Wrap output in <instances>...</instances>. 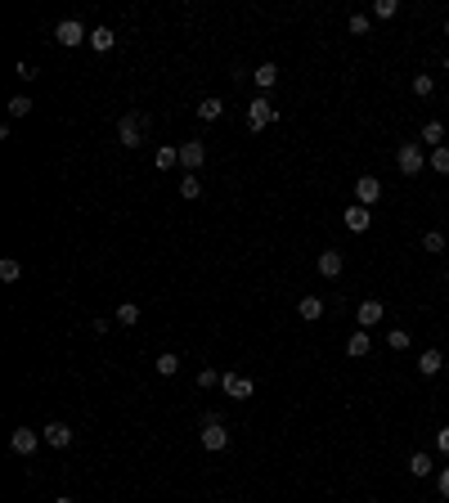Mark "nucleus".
Listing matches in <instances>:
<instances>
[{
    "label": "nucleus",
    "mask_w": 449,
    "mask_h": 503,
    "mask_svg": "<svg viewBox=\"0 0 449 503\" xmlns=\"http://www.w3.org/2000/svg\"><path fill=\"white\" fill-rule=\"evenodd\" d=\"M422 140L441 149V140H445V126H441V121H427V126H422Z\"/></svg>",
    "instance_id": "nucleus-31"
},
{
    "label": "nucleus",
    "mask_w": 449,
    "mask_h": 503,
    "mask_svg": "<svg viewBox=\"0 0 449 503\" xmlns=\"http://www.w3.org/2000/svg\"><path fill=\"white\" fill-rule=\"evenodd\" d=\"M180 193H185V198H202V180L193 176V171H185V180H180Z\"/></svg>",
    "instance_id": "nucleus-26"
},
{
    "label": "nucleus",
    "mask_w": 449,
    "mask_h": 503,
    "mask_svg": "<svg viewBox=\"0 0 449 503\" xmlns=\"http://www.w3.org/2000/svg\"><path fill=\"white\" fill-rule=\"evenodd\" d=\"M221 377H225V373H216L211 364H207V369H198V387H202V391H211V387H221Z\"/></svg>",
    "instance_id": "nucleus-29"
},
{
    "label": "nucleus",
    "mask_w": 449,
    "mask_h": 503,
    "mask_svg": "<svg viewBox=\"0 0 449 503\" xmlns=\"http://www.w3.org/2000/svg\"><path fill=\"white\" fill-rule=\"evenodd\" d=\"M427 162H431V171H436V176H449V144H441V149H431V157H427Z\"/></svg>",
    "instance_id": "nucleus-22"
},
{
    "label": "nucleus",
    "mask_w": 449,
    "mask_h": 503,
    "mask_svg": "<svg viewBox=\"0 0 449 503\" xmlns=\"http://www.w3.org/2000/svg\"><path fill=\"white\" fill-rule=\"evenodd\" d=\"M436 490H441V499H449V468L436 472Z\"/></svg>",
    "instance_id": "nucleus-35"
},
{
    "label": "nucleus",
    "mask_w": 449,
    "mask_h": 503,
    "mask_svg": "<svg viewBox=\"0 0 449 503\" xmlns=\"http://www.w3.org/2000/svg\"><path fill=\"white\" fill-rule=\"evenodd\" d=\"M252 81H257L261 90H274V85H278V63H261L257 72H252Z\"/></svg>",
    "instance_id": "nucleus-19"
},
{
    "label": "nucleus",
    "mask_w": 449,
    "mask_h": 503,
    "mask_svg": "<svg viewBox=\"0 0 449 503\" xmlns=\"http://www.w3.org/2000/svg\"><path fill=\"white\" fill-rule=\"evenodd\" d=\"M32 113V99L27 95H14V99H9V117H27Z\"/></svg>",
    "instance_id": "nucleus-32"
},
{
    "label": "nucleus",
    "mask_w": 449,
    "mask_h": 503,
    "mask_svg": "<svg viewBox=\"0 0 449 503\" xmlns=\"http://www.w3.org/2000/svg\"><path fill=\"white\" fill-rule=\"evenodd\" d=\"M342 220H346V229H350V234H364V229L373 225V212H369V207H364V202H350Z\"/></svg>",
    "instance_id": "nucleus-11"
},
{
    "label": "nucleus",
    "mask_w": 449,
    "mask_h": 503,
    "mask_svg": "<svg viewBox=\"0 0 449 503\" xmlns=\"http://www.w3.org/2000/svg\"><path fill=\"white\" fill-rule=\"evenodd\" d=\"M431 472H436V463H431L427 449H414V454H409V476H418V481H422V476H431Z\"/></svg>",
    "instance_id": "nucleus-15"
},
{
    "label": "nucleus",
    "mask_w": 449,
    "mask_h": 503,
    "mask_svg": "<svg viewBox=\"0 0 449 503\" xmlns=\"http://www.w3.org/2000/svg\"><path fill=\"white\" fill-rule=\"evenodd\" d=\"M36 445H45V440H41V432H32V427H14V436H9V449H14V454H23V459H32V454H36Z\"/></svg>",
    "instance_id": "nucleus-7"
},
{
    "label": "nucleus",
    "mask_w": 449,
    "mask_h": 503,
    "mask_svg": "<svg viewBox=\"0 0 449 503\" xmlns=\"http://www.w3.org/2000/svg\"><path fill=\"white\" fill-rule=\"evenodd\" d=\"M41 440H45L50 449H68V445H72V427H68V423H45V427H41Z\"/></svg>",
    "instance_id": "nucleus-10"
},
{
    "label": "nucleus",
    "mask_w": 449,
    "mask_h": 503,
    "mask_svg": "<svg viewBox=\"0 0 449 503\" xmlns=\"http://www.w3.org/2000/svg\"><path fill=\"white\" fill-rule=\"evenodd\" d=\"M18 274H23V265L14 261V256H5V261H0V279H5V284H14Z\"/></svg>",
    "instance_id": "nucleus-30"
},
{
    "label": "nucleus",
    "mask_w": 449,
    "mask_h": 503,
    "mask_svg": "<svg viewBox=\"0 0 449 503\" xmlns=\"http://www.w3.org/2000/svg\"><path fill=\"white\" fill-rule=\"evenodd\" d=\"M314 269H319L324 279H337V274L346 269V256L337 252V248H324V252H319V261H314Z\"/></svg>",
    "instance_id": "nucleus-9"
},
{
    "label": "nucleus",
    "mask_w": 449,
    "mask_h": 503,
    "mask_svg": "<svg viewBox=\"0 0 449 503\" xmlns=\"http://www.w3.org/2000/svg\"><path fill=\"white\" fill-rule=\"evenodd\" d=\"M86 45H90L94 54H108V50H113V45H117V32H113V28H94Z\"/></svg>",
    "instance_id": "nucleus-16"
},
{
    "label": "nucleus",
    "mask_w": 449,
    "mask_h": 503,
    "mask_svg": "<svg viewBox=\"0 0 449 503\" xmlns=\"http://www.w3.org/2000/svg\"><path fill=\"white\" fill-rule=\"evenodd\" d=\"M373 351V341H369V333H364V328H355V333L346 337V355L350 360H364V355Z\"/></svg>",
    "instance_id": "nucleus-17"
},
{
    "label": "nucleus",
    "mask_w": 449,
    "mask_h": 503,
    "mask_svg": "<svg viewBox=\"0 0 449 503\" xmlns=\"http://www.w3.org/2000/svg\"><path fill=\"white\" fill-rule=\"evenodd\" d=\"M378 198H382V180H378V176H359V180H355V202L373 207Z\"/></svg>",
    "instance_id": "nucleus-12"
},
{
    "label": "nucleus",
    "mask_w": 449,
    "mask_h": 503,
    "mask_svg": "<svg viewBox=\"0 0 449 503\" xmlns=\"http://www.w3.org/2000/svg\"><path fill=\"white\" fill-rule=\"evenodd\" d=\"M441 369H445V355L436 351V346H427V351L418 355V373H422V377H436Z\"/></svg>",
    "instance_id": "nucleus-14"
},
{
    "label": "nucleus",
    "mask_w": 449,
    "mask_h": 503,
    "mask_svg": "<svg viewBox=\"0 0 449 503\" xmlns=\"http://www.w3.org/2000/svg\"><path fill=\"white\" fill-rule=\"evenodd\" d=\"M117 324H130V328H135V324H140V305H135V301H121V305H117Z\"/></svg>",
    "instance_id": "nucleus-23"
},
{
    "label": "nucleus",
    "mask_w": 449,
    "mask_h": 503,
    "mask_svg": "<svg viewBox=\"0 0 449 503\" xmlns=\"http://www.w3.org/2000/svg\"><path fill=\"white\" fill-rule=\"evenodd\" d=\"M153 162H157V171H171V166H180V149H176V144H162Z\"/></svg>",
    "instance_id": "nucleus-20"
},
{
    "label": "nucleus",
    "mask_w": 449,
    "mask_h": 503,
    "mask_svg": "<svg viewBox=\"0 0 449 503\" xmlns=\"http://www.w3.org/2000/svg\"><path fill=\"white\" fill-rule=\"evenodd\" d=\"M445 72H449V54H445Z\"/></svg>",
    "instance_id": "nucleus-39"
},
{
    "label": "nucleus",
    "mask_w": 449,
    "mask_h": 503,
    "mask_svg": "<svg viewBox=\"0 0 449 503\" xmlns=\"http://www.w3.org/2000/svg\"><path fill=\"white\" fill-rule=\"evenodd\" d=\"M445 284H449V269H445Z\"/></svg>",
    "instance_id": "nucleus-40"
},
{
    "label": "nucleus",
    "mask_w": 449,
    "mask_h": 503,
    "mask_svg": "<svg viewBox=\"0 0 449 503\" xmlns=\"http://www.w3.org/2000/svg\"><path fill=\"white\" fill-rule=\"evenodd\" d=\"M140 135H144V117L126 113L117 121V144H121V149H140Z\"/></svg>",
    "instance_id": "nucleus-3"
},
{
    "label": "nucleus",
    "mask_w": 449,
    "mask_h": 503,
    "mask_svg": "<svg viewBox=\"0 0 449 503\" xmlns=\"http://www.w3.org/2000/svg\"><path fill=\"white\" fill-rule=\"evenodd\" d=\"M445 36H449V18H445Z\"/></svg>",
    "instance_id": "nucleus-38"
},
{
    "label": "nucleus",
    "mask_w": 449,
    "mask_h": 503,
    "mask_svg": "<svg viewBox=\"0 0 449 503\" xmlns=\"http://www.w3.org/2000/svg\"><path fill=\"white\" fill-rule=\"evenodd\" d=\"M157 373H162V377H176V373H180V355H171V351L157 355Z\"/></svg>",
    "instance_id": "nucleus-24"
},
{
    "label": "nucleus",
    "mask_w": 449,
    "mask_h": 503,
    "mask_svg": "<svg viewBox=\"0 0 449 503\" xmlns=\"http://www.w3.org/2000/svg\"><path fill=\"white\" fill-rule=\"evenodd\" d=\"M274 117H278V108H274L270 99H265V95H257V99L247 104V126H252V131H265Z\"/></svg>",
    "instance_id": "nucleus-2"
},
{
    "label": "nucleus",
    "mask_w": 449,
    "mask_h": 503,
    "mask_svg": "<svg viewBox=\"0 0 449 503\" xmlns=\"http://www.w3.org/2000/svg\"><path fill=\"white\" fill-rule=\"evenodd\" d=\"M193 113H198L202 121H216V117H221V113H225V104H221V99H216V95H207V99H202L198 108H193Z\"/></svg>",
    "instance_id": "nucleus-21"
},
{
    "label": "nucleus",
    "mask_w": 449,
    "mask_h": 503,
    "mask_svg": "<svg viewBox=\"0 0 449 503\" xmlns=\"http://www.w3.org/2000/svg\"><path fill=\"white\" fill-rule=\"evenodd\" d=\"M54 503H72V499H68V495H63V499H54Z\"/></svg>",
    "instance_id": "nucleus-37"
},
{
    "label": "nucleus",
    "mask_w": 449,
    "mask_h": 503,
    "mask_svg": "<svg viewBox=\"0 0 449 503\" xmlns=\"http://www.w3.org/2000/svg\"><path fill=\"white\" fill-rule=\"evenodd\" d=\"M422 252H445V234L427 229V234H422Z\"/></svg>",
    "instance_id": "nucleus-33"
},
{
    "label": "nucleus",
    "mask_w": 449,
    "mask_h": 503,
    "mask_svg": "<svg viewBox=\"0 0 449 503\" xmlns=\"http://www.w3.org/2000/svg\"><path fill=\"white\" fill-rule=\"evenodd\" d=\"M436 449L449 454V427H436Z\"/></svg>",
    "instance_id": "nucleus-36"
},
{
    "label": "nucleus",
    "mask_w": 449,
    "mask_h": 503,
    "mask_svg": "<svg viewBox=\"0 0 449 503\" xmlns=\"http://www.w3.org/2000/svg\"><path fill=\"white\" fill-rule=\"evenodd\" d=\"M198 440H202V449H207V454H221V449L229 445V432H225V423L216 418V413H207V418H202Z\"/></svg>",
    "instance_id": "nucleus-1"
},
{
    "label": "nucleus",
    "mask_w": 449,
    "mask_h": 503,
    "mask_svg": "<svg viewBox=\"0 0 449 503\" xmlns=\"http://www.w3.org/2000/svg\"><path fill=\"white\" fill-rule=\"evenodd\" d=\"M414 95H418V99H431V95H436V81L427 77V72H418V77H414Z\"/></svg>",
    "instance_id": "nucleus-27"
},
{
    "label": "nucleus",
    "mask_w": 449,
    "mask_h": 503,
    "mask_svg": "<svg viewBox=\"0 0 449 503\" xmlns=\"http://www.w3.org/2000/svg\"><path fill=\"white\" fill-rule=\"evenodd\" d=\"M221 387H225V396H234V400H247L252 391H257V382H252V377H242V373H225Z\"/></svg>",
    "instance_id": "nucleus-13"
},
{
    "label": "nucleus",
    "mask_w": 449,
    "mask_h": 503,
    "mask_svg": "<svg viewBox=\"0 0 449 503\" xmlns=\"http://www.w3.org/2000/svg\"><path fill=\"white\" fill-rule=\"evenodd\" d=\"M202 162H207V144H202V140H185V144H180V166H185V171L198 176Z\"/></svg>",
    "instance_id": "nucleus-8"
},
{
    "label": "nucleus",
    "mask_w": 449,
    "mask_h": 503,
    "mask_svg": "<svg viewBox=\"0 0 449 503\" xmlns=\"http://www.w3.org/2000/svg\"><path fill=\"white\" fill-rule=\"evenodd\" d=\"M386 319V305L378 301V297H369V301H359V310H355V324L364 328V333H369V328H378Z\"/></svg>",
    "instance_id": "nucleus-6"
},
{
    "label": "nucleus",
    "mask_w": 449,
    "mask_h": 503,
    "mask_svg": "<svg viewBox=\"0 0 449 503\" xmlns=\"http://www.w3.org/2000/svg\"><path fill=\"white\" fill-rule=\"evenodd\" d=\"M400 14V0H373V18H395Z\"/></svg>",
    "instance_id": "nucleus-28"
},
{
    "label": "nucleus",
    "mask_w": 449,
    "mask_h": 503,
    "mask_svg": "<svg viewBox=\"0 0 449 503\" xmlns=\"http://www.w3.org/2000/svg\"><path fill=\"white\" fill-rule=\"evenodd\" d=\"M395 166H400V176H422V144H400Z\"/></svg>",
    "instance_id": "nucleus-4"
},
{
    "label": "nucleus",
    "mask_w": 449,
    "mask_h": 503,
    "mask_svg": "<svg viewBox=\"0 0 449 503\" xmlns=\"http://www.w3.org/2000/svg\"><path fill=\"white\" fill-rule=\"evenodd\" d=\"M409 341H414V337H409L405 328H386V346H391V351H409Z\"/></svg>",
    "instance_id": "nucleus-25"
},
{
    "label": "nucleus",
    "mask_w": 449,
    "mask_h": 503,
    "mask_svg": "<svg viewBox=\"0 0 449 503\" xmlns=\"http://www.w3.org/2000/svg\"><path fill=\"white\" fill-rule=\"evenodd\" d=\"M297 315L306 319V324H319V319H324V301L319 297H301L297 301Z\"/></svg>",
    "instance_id": "nucleus-18"
},
{
    "label": "nucleus",
    "mask_w": 449,
    "mask_h": 503,
    "mask_svg": "<svg viewBox=\"0 0 449 503\" xmlns=\"http://www.w3.org/2000/svg\"><path fill=\"white\" fill-rule=\"evenodd\" d=\"M350 32H355V36H369V14H350Z\"/></svg>",
    "instance_id": "nucleus-34"
},
{
    "label": "nucleus",
    "mask_w": 449,
    "mask_h": 503,
    "mask_svg": "<svg viewBox=\"0 0 449 503\" xmlns=\"http://www.w3.org/2000/svg\"><path fill=\"white\" fill-rule=\"evenodd\" d=\"M54 41H59V45H63V50H72V45H81V41H90V32H86V28H81V23H77V18H63V23H59V28H54Z\"/></svg>",
    "instance_id": "nucleus-5"
}]
</instances>
